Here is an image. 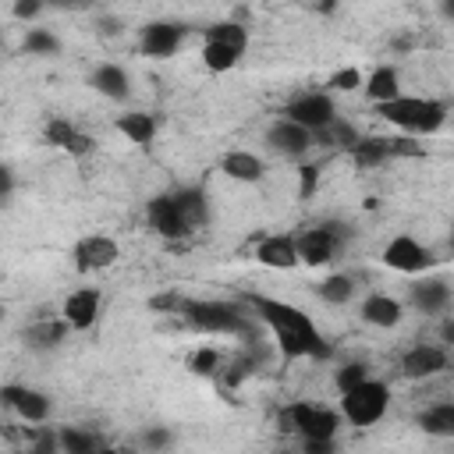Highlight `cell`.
<instances>
[{
    "instance_id": "obj_9",
    "label": "cell",
    "mask_w": 454,
    "mask_h": 454,
    "mask_svg": "<svg viewBox=\"0 0 454 454\" xmlns=\"http://www.w3.org/2000/svg\"><path fill=\"white\" fill-rule=\"evenodd\" d=\"M262 142H266V149H270L273 156L294 160V163H305V156L316 149V135H312L309 128L287 121V117H273V121L266 124V131H262Z\"/></svg>"
},
{
    "instance_id": "obj_4",
    "label": "cell",
    "mask_w": 454,
    "mask_h": 454,
    "mask_svg": "<svg viewBox=\"0 0 454 454\" xmlns=\"http://www.w3.org/2000/svg\"><path fill=\"white\" fill-rule=\"evenodd\" d=\"M245 50H248V28L241 25V21H216V25H209L206 32H202V67L206 71H213V74H223V71H231V67H238L241 64V57H245Z\"/></svg>"
},
{
    "instance_id": "obj_33",
    "label": "cell",
    "mask_w": 454,
    "mask_h": 454,
    "mask_svg": "<svg viewBox=\"0 0 454 454\" xmlns=\"http://www.w3.org/2000/svg\"><path fill=\"white\" fill-rule=\"evenodd\" d=\"M365 380H372L369 362H344V365H337V372H333V387H337L340 394H348V390L362 387Z\"/></svg>"
},
{
    "instance_id": "obj_27",
    "label": "cell",
    "mask_w": 454,
    "mask_h": 454,
    "mask_svg": "<svg viewBox=\"0 0 454 454\" xmlns=\"http://www.w3.org/2000/svg\"><path fill=\"white\" fill-rule=\"evenodd\" d=\"M415 426H419L426 436L454 440V401H436V404L422 408V411L415 415Z\"/></svg>"
},
{
    "instance_id": "obj_22",
    "label": "cell",
    "mask_w": 454,
    "mask_h": 454,
    "mask_svg": "<svg viewBox=\"0 0 454 454\" xmlns=\"http://www.w3.org/2000/svg\"><path fill=\"white\" fill-rule=\"evenodd\" d=\"M43 138H46L50 145L71 153V156H89V153L96 149V142H92L89 135H82L67 117H50V121L43 124Z\"/></svg>"
},
{
    "instance_id": "obj_18",
    "label": "cell",
    "mask_w": 454,
    "mask_h": 454,
    "mask_svg": "<svg viewBox=\"0 0 454 454\" xmlns=\"http://www.w3.org/2000/svg\"><path fill=\"white\" fill-rule=\"evenodd\" d=\"M67 333H71V326H67L64 316H43V319H35L21 330V340H25L28 351L46 355V351H57L67 340Z\"/></svg>"
},
{
    "instance_id": "obj_17",
    "label": "cell",
    "mask_w": 454,
    "mask_h": 454,
    "mask_svg": "<svg viewBox=\"0 0 454 454\" xmlns=\"http://www.w3.org/2000/svg\"><path fill=\"white\" fill-rule=\"evenodd\" d=\"M255 262L266 266V270H294V266H301L294 234H266V238H259Z\"/></svg>"
},
{
    "instance_id": "obj_50",
    "label": "cell",
    "mask_w": 454,
    "mask_h": 454,
    "mask_svg": "<svg viewBox=\"0 0 454 454\" xmlns=\"http://www.w3.org/2000/svg\"><path fill=\"white\" fill-rule=\"evenodd\" d=\"M450 117H454V114H450Z\"/></svg>"
},
{
    "instance_id": "obj_42",
    "label": "cell",
    "mask_w": 454,
    "mask_h": 454,
    "mask_svg": "<svg viewBox=\"0 0 454 454\" xmlns=\"http://www.w3.org/2000/svg\"><path fill=\"white\" fill-rule=\"evenodd\" d=\"M0 202L11 206L14 202V167H0Z\"/></svg>"
},
{
    "instance_id": "obj_44",
    "label": "cell",
    "mask_w": 454,
    "mask_h": 454,
    "mask_svg": "<svg viewBox=\"0 0 454 454\" xmlns=\"http://www.w3.org/2000/svg\"><path fill=\"white\" fill-rule=\"evenodd\" d=\"M440 340H443V348H454V316H447L440 323Z\"/></svg>"
},
{
    "instance_id": "obj_29",
    "label": "cell",
    "mask_w": 454,
    "mask_h": 454,
    "mask_svg": "<svg viewBox=\"0 0 454 454\" xmlns=\"http://www.w3.org/2000/svg\"><path fill=\"white\" fill-rule=\"evenodd\" d=\"M355 277L351 273H330V277H323L319 284H316V298L323 301V305H348L351 298H355Z\"/></svg>"
},
{
    "instance_id": "obj_48",
    "label": "cell",
    "mask_w": 454,
    "mask_h": 454,
    "mask_svg": "<svg viewBox=\"0 0 454 454\" xmlns=\"http://www.w3.org/2000/svg\"><path fill=\"white\" fill-rule=\"evenodd\" d=\"M273 454H298V450H287V447H284V450H273Z\"/></svg>"
},
{
    "instance_id": "obj_1",
    "label": "cell",
    "mask_w": 454,
    "mask_h": 454,
    "mask_svg": "<svg viewBox=\"0 0 454 454\" xmlns=\"http://www.w3.org/2000/svg\"><path fill=\"white\" fill-rule=\"evenodd\" d=\"M241 301L273 333V340H277L284 358H316V362L330 358V344L323 340V333L312 323V316L301 312L298 305L270 298V294H252V291H245Z\"/></svg>"
},
{
    "instance_id": "obj_6",
    "label": "cell",
    "mask_w": 454,
    "mask_h": 454,
    "mask_svg": "<svg viewBox=\"0 0 454 454\" xmlns=\"http://www.w3.org/2000/svg\"><path fill=\"white\" fill-rule=\"evenodd\" d=\"M280 429L301 436V440H337L340 429V415L326 404H312V401H294L280 411Z\"/></svg>"
},
{
    "instance_id": "obj_11",
    "label": "cell",
    "mask_w": 454,
    "mask_h": 454,
    "mask_svg": "<svg viewBox=\"0 0 454 454\" xmlns=\"http://www.w3.org/2000/svg\"><path fill=\"white\" fill-rule=\"evenodd\" d=\"M0 401H4L7 411H14L28 426H43L50 419V411H53L50 397L43 390H35V387H25V383H4L0 387Z\"/></svg>"
},
{
    "instance_id": "obj_12",
    "label": "cell",
    "mask_w": 454,
    "mask_h": 454,
    "mask_svg": "<svg viewBox=\"0 0 454 454\" xmlns=\"http://www.w3.org/2000/svg\"><path fill=\"white\" fill-rule=\"evenodd\" d=\"M117 255H121V248L110 234H85L71 248V262H74L78 273H99V270L114 266Z\"/></svg>"
},
{
    "instance_id": "obj_43",
    "label": "cell",
    "mask_w": 454,
    "mask_h": 454,
    "mask_svg": "<svg viewBox=\"0 0 454 454\" xmlns=\"http://www.w3.org/2000/svg\"><path fill=\"white\" fill-rule=\"evenodd\" d=\"M298 454H337V440H301Z\"/></svg>"
},
{
    "instance_id": "obj_46",
    "label": "cell",
    "mask_w": 454,
    "mask_h": 454,
    "mask_svg": "<svg viewBox=\"0 0 454 454\" xmlns=\"http://www.w3.org/2000/svg\"><path fill=\"white\" fill-rule=\"evenodd\" d=\"M440 18L454 21V0H443V4H440Z\"/></svg>"
},
{
    "instance_id": "obj_15",
    "label": "cell",
    "mask_w": 454,
    "mask_h": 454,
    "mask_svg": "<svg viewBox=\"0 0 454 454\" xmlns=\"http://www.w3.org/2000/svg\"><path fill=\"white\" fill-rule=\"evenodd\" d=\"M450 365V355L443 344H411L404 355H401V376L404 380H433L440 372H447Z\"/></svg>"
},
{
    "instance_id": "obj_24",
    "label": "cell",
    "mask_w": 454,
    "mask_h": 454,
    "mask_svg": "<svg viewBox=\"0 0 454 454\" xmlns=\"http://www.w3.org/2000/svg\"><path fill=\"white\" fill-rule=\"evenodd\" d=\"M170 199L177 202V209H181V216L188 220V227H192V231H202V227H209V220H213V209H209V195H206L199 184H184V188H174V192H170Z\"/></svg>"
},
{
    "instance_id": "obj_28",
    "label": "cell",
    "mask_w": 454,
    "mask_h": 454,
    "mask_svg": "<svg viewBox=\"0 0 454 454\" xmlns=\"http://www.w3.org/2000/svg\"><path fill=\"white\" fill-rule=\"evenodd\" d=\"M348 156L358 170H376L387 160H394V149H390V138H383V135H362V142Z\"/></svg>"
},
{
    "instance_id": "obj_32",
    "label": "cell",
    "mask_w": 454,
    "mask_h": 454,
    "mask_svg": "<svg viewBox=\"0 0 454 454\" xmlns=\"http://www.w3.org/2000/svg\"><path fill=\"white\" fill-rule=\"evenodd\" d=\"M21 50H25L28 57H57V53H60V39H57V32H50V28L28 25V28H25V39H21Z\"/></svg>"
},
{
    "instance_id": "obj_19",
    "label": "cell",
    "mask_w": 454,
    "mask_h": 454,
    "mask_svg": "<svg viewBox=\"0 0 454 454\" xmlns=\"http://www.w3.org/2000/svg\"><path fill=\"white\" fill-rule=\"evenodd\" d=\"M89 89H92V92H99L103 99L124 103V99L131 96V74H128L121 64L103 60V64H96V67L89 71Z\"/></svg>"
},
{
    "instance_id": "obj_47",
    "label": "cell",
    "mask_w": 454,
    "mask_h": 454,
    "mask_svg": "<svg viewBox=\"0 0 454 454\" xmlns=\"http://www.w3.org/2000/svg\"><path fill=\"white\" fill-rule=\"evenodd\" d=\"M99 454H124V450H114V447H103Z\"/></svg>"
},
{
    "instance_id": "obj_13",
    "label": "cell",
    "mask_w": 454,
    "mask_h": 454,
    "mask_svg": "<svg viewBox=\"0 0 454 454\" xmlns=\"http://www.w3.org/2000/svg\"><path fill=\"white\" fill-rule=\"evenodd\" d=\"M184 25L181 21H145L142 32H138V50L153 60H167L181 50L184 43Z\"/></svg>"
},
{
    "instance_id": "obj_30",
    "label": "cell",
    "mask_w": 454,
    "mask_h": 454,
    "mask_svg": "<svg viewBox=\"0 0 454 454\" xmlns=\"http://www.w3.org/2000/svg\"><path fill=\"white\" fill-rule=\"evenodd\" d=\"M103 443L85 426H60V454H99Z\"/></svg>"
},
{
    "instance_id": "obj_34",
    "label": "cell",
    "mask_w": 454,
    "mask_h": 454,
    "mask_svg": "<svg viewBox=\"0 0 454 454\" xmlns=\"http://www.w3.org/2000/svg\"><path fill=\"white\" fill-rule=\"evenodd\" d=\"M28 454H60V426H32Z\"/></svg>"
},
{
    "instance_id": "obj_7",
    "label": "cell",
    "mask_w": 454,
    "mask_h": 454,
    "mask_svg": "<svg viewBox=\"0 0 454 454\" xmlns=\"http://www.w3.org/2000/svg\"><path fill=\"white\" fill-rule=\"evenodd\" d=\"M387 408H390V387L383 380H376V376L365 380L362 387L340 394V419L358 426V429L376 426L387 415Z\"/></svg>"
},
{
    "instance_id": "obj_3",
    "label": "cell",
    "mask_w": 454,
    "mask_h": 454,
    "mask_svg": "<svg viewBox=\"0 0 454 454\" xmlns=\"http://www.w3.org/2000/svg\"><path fill=\"white\" fill-rule=\"evenodd\" d=\"M376 114L397 131L422 138V135H436L450 121V103L433 99V96H397L394 103L376 106Z\"/></svg>"
},
{
    "instance_id": "obj_35",
    "label": "cell",
    "mask_w": 454,
    "mask_h": 454,
    "mask_svg": "<svg viewBox=\"0 0 454 454\" xmlns=\"http://www.w3.org/2000/svg\"><path fill=\"white\" fill-rule=\"evenodd\" d=\"M220 362H223V355H220L216 348L202 344V348H195V351L188 355V372H195V376H216Z\"/></svg>"
},
{
    "instance_id": "obj_39",
    "label": "cell",
    "mask_w": 454,
    "mask_h": 454,
    "mask_svg": "<svg viewBox=\"0 0 454 454\" xmlns=\"http://www.w3.org/2000/svg\"><path fill=\"white\" fill-rule=\"evenodd\" d=\"M181 305H184V298L177 291H160L149 298V309H156V312H181Z\"/></svg>"
},
{
    "instance_id": "obj_40",
    "label": "cell",
    "mask_w": 454,
    "mask_h": 454,
    "mask_svg": "<svg viewBox=\"0 0 454 454\" xmlns=\"http://www.w3.org/2000/svg\"><path fill=\"white\" fill-rule=\"evenodd\" d=\"M43 11H46V7H43L39 0H14V4H11V14H14L18 21H35Z\"/></svg>"
},
{
    "instance_id": "obj_37",
    "label": "cell",
    "mask_w": 454,
    "mask_h": 454,
    "mask_svg": "<svg viewBox=\"0 0 454 454\" xmlns=\"http://www.w3.org/2000/svg\"><path fill=\"white\" fill-rule=\"evenodd\" d=\"M319 174H323V163H316V160H312V163L305 160V163L298 167V199H301V202H309V199L316 195Z\"/></svg>"
},
{
    "instance_id": "obj_45",
    "label": "cell",
    "mask_w": 454,
    "mask_h": 454,
    "mask_svg": "<svg viewBox=\"0 0 454 454\" xmlns=\"http://www.w3.org/2000/svg\"><path fill=\"white\" fill-rule=\"evenodd\" d=\"M121 28H124L121 18H103V21H99V32H103V35H121Z\"/></svg>"
},
{
    "instance_id": "obj_49",
    "label": "cell",
    "mask_w": 454,
    "mask_h": 454,
    "mask_svg": "<svg viewBox=\"0 0 454 454\" xmlns=\"http://www.w3.org/2000/svg\"><path fill=\"white\" fill-rule=\"evenodd\" d=\"M450 252H454V227H450Z\"/></svg>"
},
{
    "instance_id": "obj_14",
    "label": "cell",
    "mask_w": 454,
    "mask_h": 454,
    "mask_svg": "<svg viewBox=\"0 0 454 454\" xmlns=\"http://www.w3.org/2000/svg\"><path fill=\"white\" fill-rule=\"evenodd\" d=\"M145 220H149V227H153V234L163 238V241H181V238L192 234V227H188V220L181 216V209H177V202L170 199V192H167V195H153V199L145 202Z\"/></svg>"
},
{
    "instance_id": "obj_8",
    "label": "cell",
    "mask_w": 454,
    "mask_h": 454,
    "mask_svg": "<svg viewBox=\"0 0 454 454\" xmlns=\"http://www.w3.org/2000/svg\"><path fill=\"white\" fill-rule=\"evenodd\" d=\"M280 117H287V121H294V124H301L316 135V131H326L340 114H337L333 96L326 89H305V92H298L284 103Z\"/></svg>"
},
{
    "instance_id": "obj_21",
    "label": "cell",
    "mask_w": 454,
    "mask_h": 454,
    "mask_svg": "<svg viewBox=\"0 0 454 454\" xmlns=\"http://www.w3.org/2000/svg\"><path fill=\"white\" fill-rule=\"evenodd\" d=\"M408 301L415 305V312L440 316V312L450 305V284H447L443 277H419V280L408 287Z\"/></svg>"
},
{
    "instance_id": "obj_10",
    "label": "cell",
    "mask_w": 454,
    "mask_h": 454,
    "mask_svg": "<svg viewBox=\"0 0 454 454\" xmlns=\"http://www.w3.org/2000/svg\"><path fill=\"white\" fill-rule=\"evenodd\" d=\"M380 262H383L387 270H397V273H408V277H422V273H429V270L436 266V255H433L419 238H411V234H394V238L383 245Z\"/></svg>"
},
{
    "instance_id": "obj_36",
    "label": "cell",
    "mask_w": 454,
    "mask_h": 454,
    "mask_svg": "<svg viewBox=\"0 0 454 454\" xmlns=\"http://www.w3.org/2000/svg\"><path fill=\"white\" fill-rule=\"evenodd\" d=\"M365 85V74L358 67H337L330 78H326V92H355Z\"/></svg>"
},
{
    "instance_id": "obj_41",
    "label": "cell",
    "mask_w": 454,
    "mask_h": 454,
    "mask_svg": "<svg viewBox=\"0 0 454 454\" xmlns=\"http://www.w3.org/2000/svg\"><path fill=\"white\" fill-rule=\"evenodd\" d=\"M390 149H394V156H422V153H426V145H422L419 138H411V135L390 138Z\"/></svg>"
},
{
    "instance_id": "obj_23",
    "label": "cell",
    "mask_w": 454,
    "mask_h": 454,
    "mask_svg": "<svg viewBox=\"0 0 454 454\" xmlns=\"http://www.w3.org/2000/svg\"><path fill=\"white\" fill-rule=\"evenodd\" d=\"M220 170L231 177V181H241V184H259L266 177V160L255 156L252 149H227L220 156Z\"/></svg>"
},
{
    "instance_id": "obj_31",
    "label": "cell",
    "mask_w": 454,
    "mask_h": 454,
    "mask_svg": "<svg viewBox=\"0 0 454 454\" xmlns=\"http://www.w3.org/2000/svg\"><path fill=\"white\" fill-rule=\"evenodd\" d=\"M358 142H362L358 128H355L351 121H344V117H337V121H333L326 131H316V145H337V149L351 153Z\"/></svg>"
},
{
    "instance_id": "obj_5",
    "label": "cell",
    "mask_w": 454,
    "mask_h": 454,
    "mask_svg": "<svg viewBox=\"0 0 454 454\" xmlns=\"http://www.w3.org/2000/svg\"><path fill=\"white\" fill-rule=\"evenodd\" d=\"M348 238H351V223L323 220V223L305 227L301 234H294L301 266H326V262H333L337 252L348 245Z\"/></svg>"
},
{
    "instance_id": "obj_2",
    "label": "cell",
    "mask_w": 454,
    "mask_h": 454,
    "mask_svg": "<svg viewBox=\"0 0 454 454\" xmlns=\"http://www.w3.org/2000/svg\"><path fill=\"white\" fill-rule=\"evenodd\" d=\"M177 316L195 333H231L241 337L245 344L259 340V326H262L245 301H216V298H184Z\"/></svg>"
},
{
    "instance_id": "obj_16",
    "label": "cell",
    "mask_w": 454,
    "mask_h": 454,
    "mask_svg": "<svg viewBox=\"0 0 454 454\" xmlns=\"http://www.w3.org/2000/svg\"><path fill=\"white\" fill-rule=\"evenodd\" d=\"M99 312H103V294H99V287H74V291L64 298V305H60V316L67 319L71 330H92L96 319H99Z\"/></svg>"
},
{
    "instance_id": "obj_25",
    "label": "cell",
    "mask_w": 454,
    "mask_h": 454,
    "mask_svg": "<svg viewBox=\"0 0 454 454\" xmlns=\"http://www.w3.org/2000/svg\"><path fill=\"white\" fill-rule=\"evenodd\" d=\"M114 131H117V135H124L131 145H138V149H149V145L156 142L160 121H156V114H145V110H131V114H121V117L114 121Z\"/></svg>"
},
{
    "instance_id": "obj_26",
    "label": "cell",
    "mask_w": 454,
    "mask_h": 454,
    "mask_svg": "<svg viewBox=\"0 0 454 454\" xmlns=\"http://www.w3.org/2000/svg\"><path fill=\"white\" fill-rule=\"evenodd\" d=\"M362 89H365V99H372L376 106L394 103L397 96H404V92H401V74H397L394 64H380V67H372Z\"/></svg>"
},
{
    "instance_id": "obj_38",
    "label": "cell",
    "mask_w": 454,
    "mask_h": 454,
    "mask_svg": "<svg viewBox=\"0 0 454 454\" xmlns=\"http://www.w3.org/2000/svg\"><path fill=\"white\" fill-rule=\"evenodd\" d=\"M142 447H145L149 454H163V450H170V447H174V433H170V426H145V429H142Z\"/></svg>"
},
{
    "instance_id": "obj_20",
    "label": "cell",
    "mask_w": 454,
    "mask_h": 454,
    "mask_svg": "<svg viewBox=\"0 0 454 454\" xmlns=\"http://www.w3.org/2000/svg\"><path fill=\"white\" fill-rule=\"evenodd\" d=\"M358 319H362L365 326H376V330H394V326L404 319V305H401L394 294L372 291V294H365V301L358 305Z\"/></svg>"
}]
</instances>
